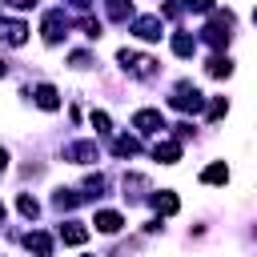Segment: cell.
<instances>
[{"mask_svg": "<svg viewBox=\"0 0 257 257\" xmlns=\"http://www.w3.org/2000/svg\"><path fill=\"white\" fill-rule=\"evenodd\" d=\"M116 60H120V68H124L128 76H137V80H153V76H157V60H153V56H141V52L120 48Z\"/></svg>", "mask_w": 257, "mask_h": 257, "instance_id": "cell-1", "label": "cell"}, {"mask_svg": "<svg viewBox=\"0 0 257 257\" xmlns=\"http://www.w3.org/2000/svg\"><path fill=\"white\" fill-rule=\"evenodd\" d=\"M229 36H233V12H217V16L205 24V40H209L213 48H221V44H229Z\"/></svg>", "mask_w": 257, "mask_h": 257, "instance_id": "cell-2", "label": "cell"}, {"mask_svg": "<svg viewBox=\"0 0 257 257\" xmlns=\"http://www.w3.org/2000/svg\"><path fill=\"white\" fill-rule=\"evenodd\" d=\"M173 108H181V112H201V108H205L201 88H193L189 80H181V84L173 88Z\"/></svg>", "mask_w": 257, "mask_h": 257, "instance_id": "cell-3", "label": "cell"}, {"mask_svg": "<svg viewBox=\"0 0 257 257\" xmlns=\"http://www.w3.org/2000/svg\"><path fill=\"white\" fill-rule=\"evenodd\" d=\"M64 28H68V20H64V12H60V8L44 12V24H40V36H44V44H60Z\"/></svg>", "mask_w": 257, "mask_h": 257, "instance_id": "cell-4", "label": "cell"}, {"mask_svg": "<svg viewBox=\"0 0 257 257\" xmlns=\"http://www.w3.org/2000/svg\"><path fill=\"white\" fill-rule=\"evenodd\" d=\"M96 157H100L96 141H72V145L64 149V161H76V165H92Z\"/></svg>", "mask_w": 257, "mask_h": 257, "instance_id": "cell-5", "label": "cell"}, {"mask_svg": "<svg viewBox=\"0 0 257 257\" xmlns=\"http://www.w3.org/2000/svg\"><path fill=\"white\" fill-rule=\"evenodd\" d=\"M161 32H165L161 16H137L133 20V36L137 40H161Z\"/></svg>", "mask_w": 257, "mask_h": 257, "instance_id": "cell-6", "label": "cell"}, {"mask_svg": "<svg viewBox=\"0 0 257 257\" xmlns=\"http://www.w3.org/2000/svg\"><path fill=\"white\" fill-rule=\"evenodd\" d=\"M133 128H137V133H161V128H165V116H161L157 108H141V112L133 116Z\"/></svg>", "mask_w": 257, "mask_h": 257, "instance_id": "cell-7", "label": "cell"}, {"mask_svg": "<svg viewBox=\"0 0 257 257\" xmlns=\"http://www.w3.org/2000/svg\"><path fill=\"white\" fill-rule=\"evenodd\" d=\"M24 249L36 253V257H52V237L40 233V229H32V233H24Z\"/></svg>", "mask_w": 257, "mask_h": 257, "instance_id": "cell-8", "label": "cell"}, {"mask_svg": "<svg viewBox=\"0 0 257 257\" xmlns=\"http://www.w3.org/2000/svg\"><path fill=\"white\" fill-rule=\"evenodd\" d=\"M32 100H36V108H44V112H56V108H60V92H56L52 84H36Z\"/></svg>", "mask_w": 257, "mask_h": 257, "instance_id": "cell-9", "label": "cell"}, {"mask_svg": "<svg viewBox=\"0 0 257 257\" xmlns=\"http://www.w3.org/2000/svg\"><path fill=\"white\" fill-rule=\"evenodd\" d=\"M0 40L16 48V44H24V40H28V28H24L20 20H4V24H0Z\"/></svg>", "mask_w": 257, "mask_h": 257, "instance_id": "cell-10", "label": "cell"}, {"mask_svg": "<svg viewBox=\"0 0 257 257\" xmlns=\"http://www.w3.org/2000/svg\"><path fill=\"white\" fill-rule=\"evenodd\" d=\"M153 157H157L161 165H177V161H181V145H177V141H157V145H153Z\"/></svg>", "mask_w": 257, "mask_h": 257, "instance_id": "cell-11", "label": "cell"}, {"mask_svg": "<svg viewBox=\"0 0 257 257\" xmlns=\"http://www.w3.org/2000/svg\"><path fill=\"white\" fill-rule=\"evenodd\" d=\"M153 209H157L161 217H173V213L181 209V201H177V193H169V189H161V193H153Z\"/></svg>", "mask_w": 257, "mask_h": 257, "instance_id": "cell-12", "label": "cell"}, {"mask_svg": "<svg viewBox=\"0 0 257 257\" xmlns=\"http://www.w3.org/2000/svg\"><path fill=\"white\" fill-rule=\"evenodd\" d=\"M92 225H96L100 233H120V225H124V217H120V213H112V209H100Z\"/></svg>", "mask_w": 257, "mask_h": 257, "instance_id": "cell-13", "label": "cell"}, {"mask_svg": "<svg viewBox=\"0 0 257 257\" xmlns=\"http://www.w3.org/2000/svg\"><path fill=\"white\" fill-rule=\"evenodd\" d=\"M60 241H64V245H84V241H88V229L76 225V221H64V225H60Z\"/></svg>", "mask_w": 257, "mask_h": 257, "instance_id": "cell-14", "label": "cell"}, {"mask_svg": "<svg viewBox=\"0 0 257 257\" xmlns=\"http://www.w3.org/2000/svg\"><path fill=\"white\" fill-rule=\"evenodd\" d=\"M201 181H205V185H225V181H229V165H225V161H213V165L201 173Z\"/></svg>", "mask_w": 257, "mask_h": 257, "instance_id": "cell-15", "label": "cell"}, {"mask_svg": "<svg viewBox=\"0 0 257 257\" xmlns=\"http://www.w3.org/2000/svg\"><path fill=\"white\" fill-rule=\"evenodd\" d=\"M205 72L221 80V76H229V72H233V60H229V56H209V64H205Z\"/></svg>", "mask_w": 257, "mask_h": 257, "instance_id": "cell-16", "label": "cell"}, {"mask_svg": "<svg viewBox=\"0 0 257 257\" xmlns=\"http://www.w3.org/2000/svg\"><path fill=\"white\" fill-rule=\"evenodd\" d=\"M193 48H197V40H193L189 32H177V36H173V52H177V56H193Z\"/></svg>", "mask_w": 257, "mask_h": 257, "instance_id": "cell-17", "label": "cell"}, {"mask_svg": "<svg viewBox=\"0 0 257 257\" xmlns=\"http://www.w3.org/2000/svg\"><path fill=\"white\" fill-rule=\"evenodd\" d=\"M112 149H116V157H137V153H141V141H137V137H116Z\"/></svg>", "mask_w": 257, "mask_h": 257, "instance_id": "cell-18", "label": "cell"}, {"mask_svg": "<svg viewBox=\"0 0 257 257\" xmlns=\"http://www.w3.org/2000/svg\"><path fill=\"white\" fill-rule=\"evenodd\" d=\"M56 209H72V205H80L84 201V193H72V189H56Z\"/></svg>", "mask_w": 257, "mask_h": 257, "instance_id": "cell-19", "label": "cell"}, {"mask_svg": "<svg viewBox=\"0 0 257 257\" xmlns=\"http://www.w3.org/2000/svg\"><path fill=\"white\" fill-rule=\"evenodd\" d=\"M16 209H20V213H24L28 221H32L36 213H40V205H36V197H28V193H20V197H16Z\"/></svg>", "mask_w": 257, "mask_h": 257, "instance_id": "cell-20", "label": "cell"}, {"mask_svg": "<svg viewBox=\"0 0 257 257\" xmlns=\"http://www.w3.org/2000/svg\"><path fill=\"white\" fill-rule=\"evenodd\" d=\"M128 12H133L128 0H108V16H112V20H128Z\"/></svg>", "mask_w": 257, "mask_h": 257, "instance_id": "cell-21", "label": "cell"}, {"mask_svg": "<svg viewBox=\"0 0 257 257\" xmlns=\"http://www.w3.org/2000/svg\"><path fill=\"white\" fill-rule=\"evenodd\" d=\"M80 28H84V36H88V40H96V36H100V20H92V16H84V20H80Z\"/></svg>", "mask_w": 257, "mask_h": 257, "instance_id": "cell-22", "label": "cell"}, {"mask_svg": "<svg viewBox=\"0 0 257 257\" xmlns=\"http://www.w3.org/2000/svg\"><path fill=\"white\" fill-rule=\"evenodd\" d=\"M225 112H229V100H225V96H217V100L209 104V116L217 120V116H225Z\"/></svg>", "mask_w": 257, "mask_h": 257, "instance_id": "cell-23", "label": "cell"}, {"mask_svg": "<svg viewBox=\"0 0 257 257\" xmlns=\"http://www.w3.org/2000/svg\"><path fill=\"white\" fill-rule=\"evenodd\" d=\"M92 128H96V133H108V128H112L108 112H92Z\"/></svg>", "mask_w": 257, "mask_h": 257, "instance_id": "cell-24", "label": "cell"}, {"mask_svg": "<svg viewBox=\"0 0 257 257\" xmlns=\"http://www.w3.org/2000/svg\"><path fill=\"white\" fill-rule=\"evenodd\" d=\"M189 12H213V0H181Z\"/></svg>", "mask_w": 257, "mask_h": 257, "instance_id": "cell-25", "label": "cell"}, {"mask_svg": "<svg viewBox=\"0 0 257 257\" xmlns=\"http://www.w3.org/2000/svg\"><path fill=\"white\" fill-rule=\"evenodd\" d=\"M88 64H92L88 52H72V68H88Z\"/></svg>", "mask_w": 257, "mask_h": 257, "instance_id": "cell-26", "label": "cell"}, {"mask_svg": "<svg viewBox=\"0 0 257 257\" xmlns=\"http://www.w3.org/2000/svg\"><path fill=\"white\" fill-rule=\"evenodd\" d=\"M64 4H72V8H80V12H84V8L92 4V0H64Z\"/></svg>", "mask_w": 257, "mask_h": 257, "instance_id": "cell-27", "label": "cell"}, {"mask_svg": "<svg viewBox=\"0 0 257 257\" xmlns=\"http://www.w3.org/2000/svg\"><path fill=\"white\" fill-rule=\"evenodd\" d=\"M8 4H12V8H32L36 0H8Z\"/></svg>", "mask_w": 257, "mask_h": 257, "instance_id": "cell-28", "label": "cell"}, {"mask_svg": "<svg viewBox=\"0 0 257 257\" xmlns=\"http://www.w3.org/2000/svg\"><path fill=\"white\" fill-rule=\"evenodd\" d=\"M4 165H8V153H4V149H0V173H4Z\"/></svg>", "mask_w": 257, "mask_h": 257, "instance_id": "cell-29", "label": "cell"}, {"mask_svg": "<svg viewBox=\"0 0 257 257\" xmlns=\"http://www.w3.org/2000/svg\"><path fill=\"white\" fill-rule=\"evenodd\" d=\"M4 72H8V64H4V60H0V76H4Z\"/></svg>", "mask_w": 257, "mask_h": 257, "instance_id": "cell-30", "label": "cell"}, {"mask_svg": "<svg viewBox=\"0 0 257 257\" xmlns=\"http://www.w3.org/2000/svg\"><path fill=\"white\" fill-rule=\"evenodd\" d=\"M0 225H4V205H0Z\"/></svg>", "mask_w": 257, "mask_h": 257, "instance_id": "cell-31", "label": "cell"}, {"mask_svg": "<svg viewBox=\"0 0 257 257\" xmlns=\"http://www.w3.org/2000/svg\"><path fill=\"white\" fill-rule=\"evenodd\" d=\"M253 20H257V12H253Z\"/></svg>", "mask_w": 257, "mask_h": 257, "instance_id": "cell-32", "label": "cell"}]
</instances>
